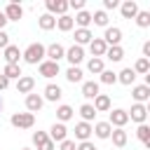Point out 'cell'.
<instances>
[{
	"label": "cell",
	"instance_id": "4316f807",
	"mask_svg": "<svg viewBox=\"0 0 150 150\" xmlns=\"http://www.w3.org/2000/svg\"><path fill=\"white\" fill-rule=\"evenodd\" d=\"M73 112H75V110H73L70 105H66V103L56 108V117H59V122H61V124H63V122H68V120H73Z\"/></svg>",
	"mask_w": 150,
	"mask_h": 150
},
{
	"label": "cell",
	"instance_id": "d6986e66",
	"mask_svg": "<svg viewBox=\"0 0 150 150\" xmlns=\"http://www.w3.org/2000/svg\"><path fill=\"white\" fill-rule=\"evenodd\" d=\"M94 110L96 112H108L110 110V96L108 94H98L94 98Z\"/></svg>",
	"mask_w": 150,
	"mask_h": 150
},
{
	"label": "cell",
	"instance_id": "9c48e42d",
	"mask_svg": "<svg viewBox=\"0 0 150 150\" xmlns=\"http://www.w3.org/2000/svg\"><path fill=\"white\" fill-rule=\"evenodd\" d=\"M38 70H40V75H42V77H54V75H59V63H54V61L45 59L42 63H38Z\"/></svg>",
	"mask_w": 150,
	"mask_h": 150
},
{
	"label": "cell",
	"instance_id": "ffe728a7",
	"mask_svg": "<svg viewBox=\"0 0 150 150\" xmlns=\"http://www.w3.org/2000/svg\"><path fill=\"white\" fill-rule=\"evenodd\" d=\"M110 131H112V127L108 122H96L91 127V134H96V138H110Z\"/></svg>",
	"mask_w": 150,
	"mask_h": 150
},
{
	"label": "cell",
	"instance_id": "8d00e7d4",
	"mask_svg": "<svg viewBox=\"0 0 150 150\" xmlns=\"http://www.w3.org/2000/svg\"><path fill=\"white\" fill-rule=\"evenodd\" d=\"M134 19H136V23H138L141 28H148V26H150V12H145V9H143V12L138 9V14H136Z\"/></svg>",
	"mask_w": 150,
	"mask_h": 150
},
{
	"label": "cell",
	"instance_id": "7bdbcfd3",
	"mask_svg": "<svg viewBox=\"0 0 150 150\" xmlns=\"http://www.w3.org/2000/svg\"><path fill=\"white\" fill-rule=\"evenodd\" d=\"M75 150H96V145H94L91 141H82V143H80Z\"/></svg>",
	"mask_w": 150,
	"mask_h": 150
},
{
	"label": "cell",
	"instance_id": "277c9868",
	"mask_svg": "<svg viewBox=\"0 0 150 150\" xmlns=\"http://www.w3.org/2000/svg\"><path fill=\"white\" fill-rule=\"evenodd\" d=\"M127 115H129V120H131V122L145 124V120H148V108H145L143 103H134V105H131V110H127Z\"/></svg>",
	"mask_w": 150,
	"mask_h": 150
},
{
	"label": "cell",
	"instance_id": "83f0119b",
	"mask_svg": "<svg viewBox=\"0 0 150 150\" xmlns=\"http://www.w3.org/2000/svg\"><path fill=\"white\" fill-rule=\"evenodd\" d=\"M110 138H112V143H115L117 148H124V145H127V131H124V129H112V131H110Z\"/></svg>",
	"mask_w": 150,
	"mask_h": 150
},
{
	"label": "cell",
	"instance_id": "4dcf8cb0",
	"mask_svg": "<svg viewBox=\"0 0 150 150\" xmlns=\"http://www.w3.org/2000/svg\"><path fill=\"white\" fill-rule=\"evenodd\" d=\"M136 136H138V141H141L143 145H148V148H150V127H148V124H138Z\"/></svg>",
	"mask_w": 150,
	"mask_h": 150
},
{
	"label": "cell",
	"instance_id": "484cf974",
	"mask_svg": "<svg viewBox=\"0 0 150 150\" xmlns=\"http://www.w3.org/2000/svg\"><path fill=\"white\" fill-rule=\"evenodd\" d=\"M134 80H136V73L131 70V68H124V70H120L117 73V82H122V84H134Z\"/></svg>",
	"mask_w": 150,
	"mask_h": 150
},
{
	"label": "cell",
	"instance_id": "f35d334b",
	"mask_svg": "<svg viewBox=\"0 0 150 150\" xmlns=\"http://www.w3.org/2000/svg\"><path fill=\"white\" fill-rule=\"evenodd\" d=\"M101 82H103V84H115V82H117V73L103 70V73H101Z\"/></svg>",
	"mask_w": 150,
	"mask_h": 150
},
{
	"label": "cell",
	"instance_id": "60d3db41",
	"mask_svg": "<svg viewBox=\"0 0 150 150\" xmlns=\"http://www.w3.org/2000/svg\"><path fill=\"white\" fill-rule=\"evenodd\" d=\"M68 7H70V9H77V12H82V9H84V0H68Z\"/></svg>",
	"mask_w": 150,
	"mask_h": 150
},
{
	"label": "cell",
	"instance_id": "2e32d148",
	"mask_svg": "<svg viewBox=\"0 0 150 150\" xmlns=\"http://www.w3.org/2000/svg\"><path fill=\"white\" fill-rule=\"evenodd\" d=\"M42 103H45V98H42L40 94H28V96H26V108H28V112H40Z\"/></svg>",
	"mask_w": 150,
	"mask_h": 150
},
{
	"label": "cell",
	"instance_id": "f6af8a7d",
	"mask_svg": "<svg viewBox=\"0 0 150 150\" xmlns=\"http://www.w3.org/2000/svg\"><path fill=\"white\" fill-rule=\"evenodd\" d=\"M103 7H105V9H115V7H120V2H117V0H103ZM105 9H103V12H105Z\"/></svg>",
	"mask_w": 150,
	"mask_h": 150
},
{
	"label": "cell",
	"instance_id": "f546056e",
	"mask_svg": "<svg viewBox=\"0 0 150 150\" xmlns=\"http://www.w3.org/2000/svg\"><path fill=\"white\" fill-rule=\"evenodd\" d=\"M38 26H40L42 30H52V28L56 26V16H52V14H42V16L38 19Z\"/></svg>",
	"mask_w": 150,
	"mask_h": 150
},
{
	"label": "cell",
	"instance_id": "7402d4cb",
	"mask_svg": "<svg viewBox=\"0 0 150 150\" xmlns=\"http://www.w3.org/2000/svg\"><path fill=\"white\" fill-rule=\"evenodd\" d=\"M61 96H63V91H61L59 84H47V87H45V98H47V101H54V103H56Z\"/></svg>",
	"mask_w": 150,
	"mask_h": 150
},
{
	"label": "cell",
	"instance_id": "cb8c5ba5",
	"mask_svg": "<svg viewBox=\"0 0 150 150\" xmlns=\"http://www.w3.org/2000/svg\"><path fill=\"white\" fill-rule=\"evenodd\" d=\"M105 59H110L112 63H117V61H122V59H124V49H122L120 45L108 47V49H105Z\"/></svg>",
	"mask_w": 150,
	"mask_h": 150
},
{
	"label": "cell",
	"instance_id": "5b68a950",
	"mask_svg": "<svg viewBox=\"0 0 150 150\" xmlns=\"http://www.w3.org/2000/svg\"><path fill=\"white\" fill-rule=\"evenodd\" d=\"M45 7H47V14H59V16H63L66 12H68V2L66 0H47L45 2Z\"/></svg>",
	"mask_w": 150,
	"mask_h": 150
},
{
	"label": "cell",
	"instance_id": "7c38bea8",
	"mask_svg": "<svg viewBox=\"0 0 150 150\" xmlns=\"http://www.w3.org/2000/svg\"><path fill=\"white\" fill-rule=\"evenodd\" d=\"M105 49H108V45L103 42V38H94V40L89 42V52H91V56H94V59L105 56Z\"/></svg>",
	"mask_w": 150,
	"mask_h": 150
},
{
	"label": "cell",
	"instance_id": "ac0fdd59",
	"mask_svg": "<svg viewBox=\"0 0 150 150\" xmlns=\"http://www.w3.org/2000/svg\"><path fill=\"white\" fill-rule=\"evenodd\" d=\"M91 40H94V35H91V30H89V28H77V30H75V45H77V47L89 45Z\"/></svg>",
	"mask_w": 150,
	"mask_h": 150
},
{
	"label": "cell",
	"instance_id": "ab89813d",
	"mask_svg": "<svg viewBox=\"0 0 150 150\" xmlns=\"http://www.w3.org/2000/svg\"><path fill=\"white\" fill-rule=\"evenodd\" d=\"M45 141H49V136H47L45 131H35V134H33V145H38V148H40Z\"/></svg>",
	"mask_w": 150,
	"mask_h": 150
},
{
	"label": "cell",
	"instance_id": "816d5d0a",
	"mask_svg": "<svg viewBox=\"0 0 150 150\" xmlns=\"http://www.w3.org/2000/svg\"><path fill=\"white\" fill-rule=\"evenodd\" d=\"M0 103H2V98H0Z\"/></svg>",
	"mask_w": 150,
	"mask_h": 150
},
{
	"label": "cell",
	"instance_id": "b9f144b4",
	"mask_svg": "<svg viewBox=\"0 0 150 150\" xmlns=\"http://www.w3.org/2000/svg\"><path fill=\"white\" fill-rule=\"evenodd\" d=\"M77 145H75V141H70V138H66V141H61V150H75Z\"/></svg>",
	"mask_w": 150,
	"mask_h": 150
},
{
	"label": "cell",
	"instance_id": "d4e9b609",
	"mask_svg": "<svg viewBox=\"0 0 150 150\" xmlns=\"http://www.w3.org/2000/svg\"><path fill=\"white\" fill-rule=\"evenodd\" d=\"M82 96L84 98H96L98 96V82H82Z\"/></svg>",
	"mask_w": 150,
	"mask_h": 150
},
{
	"label": "cell",
	"instance_id": "ee69618b",
	"mask_svg": "<svg viewBox=\"0 0 150 150\" xmlns=\"http://www.w3.org/2000/svg\"><path fill=\"white\" fill-rule=\"evenodd\" d=\"M7 45H9V35H7L5 30H0V49H5Z\"/></svg>",
	"mask_w": 150,
	"mask_h": 150
},
{
	"label": "cell",
	"instance_id": "8fae6325",
	"mask_svg": "<svg viewBox=\"0 0 150 150\" xmlns=\"http://www.w3.org/2000/svg\"><path fill=\"white\" fill-rule=\"evenodd\" d=\"M120 40H122V30H120L117 26H112V28H105L103 42H105L108 47H115V45H120Z\"/></svg>",
	"mask_w": 150,
	"mask_h": 150
},
{
	"label": "cell",
	"instance_id": "681fc988",
	"mask_svg": "<svg viewBox=\"0 0 150 150\" xmlns=\"http://www.w3.org/2000/svg\"><path fill=\"white\" fill-rule=\"evenodd\" d=\"M5 23H7V19H5V14H2V12H0V30H2V28H5Z\"/></svg>",
	"mask_w": 150,
	"mask_h": 150
},
{
	"label": "cell",
	"instance_id": "30bf717a",
	"mask_svg": "<svg viewBox=\"0 0 150 150\" xmlns=\"http://www.w3.org/2000/svg\"><path fill=\"white\" fill-rule=\"evenodd\" d=\"M66 136H68V129H66V124H61V122L52 124V129H49V141H54V143H61V141H66Z\"/></svg>",
	"mask_w": 150,
	"mask_h": 150
},
{
	"label": "cell",
	"instance_id": "e0dca14e",
	"mask_svg": "<svg viewBox=\"0 0 150 150\" xmlns=\"http://www.w3.org/2000/svg\"><path fill=\"white\" fill-rule=\"evenodd\" d=\"M89 136H91V124L89 122H77L75 124V138L82 143V141H89Z\"/></svg>",
	"mask_w": 150,
	"mask_h": 150
},
{
	"label": "cell",
	"instance_id": "44dd1931",
	"mask_svg": "<svg viewBox=\"0 0 150 150\" xmlns=\"http://www.w3.org/2000/svg\"><path fill=\"white\" fill-rule=\"evenodd\" d=\"M2 75H5L7 80H19L23 73H21V66H19V63H7V66L2 68Z\"/></svg>",
	"mask_w": 150,
	"mask_h": 150
},
{
	"label": "cell",
	"instance_id": "f1b7e54d",
	"mask_svg": "<svg viewBox=\"0 0 150 150\" xmlns=\"http://www.w3.org/2000/svg\"><path fill=\"white\" fill-rule=\"evenodd\" d=\"M73 23H77L80 28H87V26L91 23V14H89L87 9H82V12H77V14H75V19H73Z\"/></svg>",
	"mask_w": 150,
	"mask_h": 150
},
{
	"label": "cell",
	"instance_id": "f907efd6",
	"mask_svg": "<svg viewBox=\"0 0 150 150\" xmlns=\"http://www.w3.org/2000/svg\"><path fill=\"white\" fill-rule=\"evenodd\" d=\"M21 150H30V148H21Z\"/></svg>",
	"mask_w": 150,
	"mask_h": 150
},
{
	"label": "cell",
	"instance_id": "5bb4252c",
	"mask_svg": "<svg viewBox=\"0 0 150 150\" xmlns=\"http://www.w3.org/2000/svg\"><path fill=\"white\" fill-rule=\"evenodd\" d=\"M131 96H134L136 103H145V101L150 98V87H148V84H136V87L131 89Z\"/></svg>",
	"mask_w": 150,
	"mask_h": 150
},
{
	"label": "cell",
	"instance_id": "836d02e7",
	"mask_svg": "<svg viewBox=\"0 0 150 150\" xmlns=\"http://www.w3.org/2000/svg\"><path fill=\"white\" fill-rule=\"evenodd\" d=\"M56 26H59V30H63V33H68L75 23H73V16H68V14H63V16H59L56 19Z\"/></svg>",
	"mask_w": 150,
	"mask_h": 150
},
{
	"label": "cell",
	"instance_id": "d6a6232c",
	"mask_svg": "<svg viewBox=\"0 0 150 150\" xmlns=\"http://www.w3.org/2000/svg\"><path fill=\"white\" fill-rule=\"evenodd\" d=\"M82 75H84V73H82L77 66H70V68L66 70V80L73 82V84H75V82H82Z\"/></svg>",
	"mask_w": 150,
	"mask_h": 150
},
{
	"label": "cell",
	"instance_id": "52a82bcc",
	"mask_svg": "<svg viewBox=\"0 0 150 150\" xmlns=\"http://www.w3.org/2000/svg\"><path fill=\"white\" fill-rule=\"evenodd\" d=\"M2 14H5V19H7V21H19V19L23 16V7H21L19 2H9V5L5 7V12H2Z\"/></svg>",
	"mask_w": 150,
	"mask_h": 150
},
{
	"label": "cell",
	"instance_id": "74e56055",
	"mask_svg": "<svg viewBox=\"0 0 150 150\" xmlns=\"http://www.w3.org/2000/svg\"><path fill=\"white\" fill-rule=\"evenodd\" d=\"M91 21H94L96 26H108V14H105L103 9H98V12L91 14Z\"/></svg>",
	"mask_w": 150,
	"mask_h": 150
},
{
	"label": "cell",
	"instance_id": "9a60e30c",
	"mask_svg": "<svg viewBox=\"0 0 150 150\" xmlns=\"http://www.w3.org/2000/svg\"><path fill=\"white\" fill-rule=\"evenodd\" d=\"M120 12H122L124 19H134V16L138 14V5H136V0H124V2L120 5Z\"/></svg>",
	"mask_w": 150,
	"mask_h": 150
},
{
	"label": "cell",
	"instance_id": "d590c367",
	"mask_svg": "<svg viewBox=\"0 0 150 150\" xmlns=\"http://www.w3.org/2000/svg\"><path fill=\"white\" fill-rule=\"evenodd\" d=\"M131 70H134V73H136V75H138V73H141V75H145V73H148V70H150V61H148V59H143V56H141V59H138V61H136V66H134V68H131Z\"/></svg>",
	"mask_w": 150,
	"mask_h": 150
},
{
	"label": "cell",
	"instance_id": "7a4b0ae2",
	"mask_svg": "<svg viewBox=\"0 0 150 150\" xmlns=\"http://www.w3.org/2000/svg\"><path fill=\"white\" fill-rule=\"evenodd\" d=\"M9 122H12V127H16V129H30V127L35 124V115H33V112H14V115L9 117Z\"/></svg>",
	"mask_w": 150,
	"mask_h": 150
},
{
	"label": "cell",
	"instance_id": "7dc6e473",
	"mask_svg": "<svg viewBox=\"0 0 150 150\" xmlns=\"http://www.w3.org/2000/svg\"><path fill=\"white\" fill-rule=\"evenodd\" d=\"M7 87H9V80H7L2 73H0V91H2V89H7Z\"/></svg>",
	"mask_w": 150,
	"mask_h": 150
},
{
	"label": "cell",
	"instance_id": "ba28073f",
	"mask_svg": "<svg viewBox=\"0 0 150 150\" xmlns=\"http://www.w3.org/2000/svg\"><path fill=\"white\" fill-rule=\"evenodd\" d=\"M45 56H49V61H54V63H59V59H63V56H66V49H63V45H59V42H54V45H49V47H45Z\"/></svg>",
	"mask_w": 150,
	"mask_h": 150
},
{
	"label": "cell",
	"instance_id": "4fadbf2b",
	"mask_svg": "<svg viewBox=\"0 0 150 150\" xmlns=\"http://www.w3.org/2000/svg\"><path fill=\"white\" fill-rule=\"evenodd\" d=\"M66 59H68V63H70V66H77V63L84 59V49H82V47H77V45H73L70 49H66Z\"/></svg>",
	"mask_w": 150,
	"mask_h": 150
},
{
	"label": "cell",
	"instance_id": "e575fe53",
	"mask_svg": "<svg viewBox=\"0 0 150 150\" xmlns=\"http://www.w3.org/2000/svg\"><path fill=\"white\" fill-rule=\"evenodd\" d=\"M80 115H82V122H89V120H94V117H96V110H94V105H91V103H84V105L80 108Z\"/></svg>",
	"mask_w": 150,
	"mask_h": 150
},
{
	"label": "cell",
	"instance_id": "f5cc1de1",
	"mask_svg": "<svg viewBox=\"0 0 150 150\" xmlns=\"http://www.w3.org/2000/svg\"><path fill=\"white\" fill-rule=\"evenodd\" d=\"M0 108H2V103H0Z\"/></svg>",
	"mask_w": 150,
	"mask_h": 150
},
{
	"label": "cell",
	"instance_id": "c3c4849f",
	"mask_svg": "<svg viewBox=\"0 0 150 150\" xmlns=\"http://www.w3.org/2000/svg\"><path fill=\"white\" fill-rule=\"evenodd\" d=\"M143 59H150V42H143Z\"/></svg>",
	"mask_w": 150,
	"mask_h": 150
},
{
	"label": "cell",
	"instance_id": "603a6c76",
	"mask_svg": "<svg viewBox=\"0 0 150 150\" xmlns=\"http://www.w3.org/2000/svg\"><path fill=\"white\" fill-rule=\"evenodd\" d=\"M19 56H21V52H19L16 45H7L5 47V61L7 63H19Z\"/></svg>",
	"mask_w": 150,
	"mask_h": 150
},
{
	"label": "cell",
	"instance_id": "3957f363",
	"mask_svg": "<svg viewBox=\"0 0 150 150\" xmlns=\"http://www.w3.org/2000/svg\"><path fill=\"white\" fill-rule=\"evenodd\" d=\"M127 122H129L127 110H122V108L110 110V117H108V124H110V127H115V129H124V124H127Z\"/></svg>",
	"mask_w": 150,
	"mask_h": 150
},
{
	"label": "cell",
	"instance_id": "8992f818",
	"mask_svg": "<svg viewBox=\"0 0 150 150\" xmlns=\"http://www.w3.org/2000/svg\"><path fill=\"white\" fill-rule=\"evenodd\" d=\"M33 89H35V77H30V75H21L19 80H16V91L19 94H33Z\"/></svg>",
	"mask_w": 150,
	"mask_h": 150
},
{
	"label": "cell",
	"instance_id": "1f68e13d",
	"mask_svg": "<svg viewBox=\"0 0 150 150\" xmlns=\"http://www.w3.org/2000/svg\"><path fill=\"white\" fill-rule=\"evenodd\" d=\"M87 70H89V73H96V75H101V73L105 70V63H103V59H89V63H87Z\"/></svg>",
	"mask_w": 150,
	"mask_h": 150
},
{
	"label": "cell",
	"instance_id": "bcb514c9",
	"mask_svg": "<svg viewBox=\"0 0 150 150\" xmlns=\"http://www.w3.org/2000/svg\"><path fill=\"white\" fill-rule=\"evenodd\" d=\"M54 145H56L54 141H45V143H42V145H40L38 150H54Z\"/></svg>",
	"mask_w": 150,
	"mask_h": 150
},
{
	"label": "cell",
	"instance_id": "6da1fadb",
	"mask_svg": "<svg viewBox=\"0 0 150 150\" xmlns=\"http://www.w3.org/2000/svg\"><path fill=\"white\" fill-rule=\"evenodd\" d=\"M23 56V61L26 63H42L45 61V45H40V42H33V45H28L26 47V52L21 54Z\"/></svg>",
	"mask_w": 150,
	"mask_h": 150
}]
</instances>
